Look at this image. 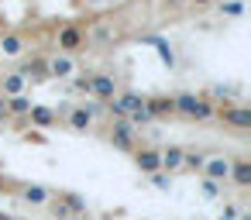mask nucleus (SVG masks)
<instances>
[{"label": "nucleus", "mask_w": 251, "mask_h": 220, "mask_svg": "<svg viewBox=\"0 0 251 220\" xmlns=\"http://www.w3.org/2000/svg\"><path fill=\"white\" fill-rule=\"evenodd\" d=\"M182 145H169V148H162V172H179V165H182Z\"/></svg>", "instance_id": "nucleus-18"}, {"label": "nucleus", "mask_w": 251, "mask_h": 220, "mask_svg": "<svg viewBox=\"0 0 251 220\" xmlns=\"http://www.w3.org/2000/svg\"><path fill=\"white\" fill-rule=\"evenodd\" d=\"M217 220H237V206H234V203H227V206L220 210V217H217Z\"/></svg>", "instance_id": "nucleus-28"}, {"label": "nucleus", "mask_w": 251, "mask_h": 220, "mask_svg": "<svg viewBox=\"0 0 251 220\" xmlns=\"http://www.w3.org/2000/svg\"><path fill=\"white\" fill-rule=\"evenodd\" d=\"M49 210H52L55 220L83 217V213H86V196H79V193H59L55 199H49Z\"/></svg>", "instance_id": "nucleus-3"}, {"label": "nucleus", "mask_w": 251, "mask_h": 220, "mask_svg": "<svg viewBox=\"0 0 251 220\" xmlns=\"http://www.w3.org/2000/svg\"><path fill=\"white\" fill-rule=\"evenodd\" d=\"M25 49H28V42H25L18 31H4V35H0V52H4L7 59H18V55H25Z\"/></svg>", "instance_id": "nucleus-17"}, {"label": "nucleus", "mask_w": 251, "mask_h": 220, "mask_svg": "<svg viewBox=\"0 0 251 220\" xmlns=\"http://www.w3.org/2000/svg\"><path fill=\"white\" fill-rule=\"evenodd\" d=\"M11 189H21V182L7 179V175H0V193H11Z\"/></svg>", "instance_id": "nucleus-29"}, {"label": "nucleus", "mask_w": 251, "mask_h": 220, "mask_svg": "<svg viewBox=\"0 0 251 220\" xmlns=\"http://www.w3.org/2000/svg\"><path fill=\"white\" fill-rule=\"evenodd\" d=\"M73 90L76 93H90V76H73Z\"/></svg>", "instance_id": "nucleus-27"}, {"label": "nucleus", "mask_w": 251, "mask_h": 220, "mask_svg": "<svg viewBox=\"0 0 251 220\" xmlns=\"http://www.w3.org/2000/svg\"><path fill=\"white\" fill-rule=\"evenodd\" d=\"M145 114H148V121H169V117H176V110H172V97H165V93L145 97Z\"/></svg>", "instance_id": "nucleus-9"}, {"label": "nucleus", "mask_w": 251, "mask_h": 220, "mask_svg": "<svg viewBox=\"0 0 251 220\" xmlns=\"http://www.w3.org/2000/svg\"><path fill=\"white\" fill-rule=\"evenodd\" d=\"M224 127H234V131H248L251 127V107H244V103H230V107H217V114H213Z\"/></svg>", "instance_id": "nucleus-4"}, {"label": "nucleus", "mask_w": 251, "mask_h": 220, "mask_svg": "<svg viewBox=\"0 0 251 220\" xmlns=\"http://www.w3.org/2000/svg\"><path fill=\"white\" fill-rule=\"evenodd\" d=\"M203 97H206V100H210V97L220 100V107H230V103H234V90H227V86H213V90L203 93Z\"/></svg>", "instance_id": "nucleus-22"}, {"label": "nucleus", "mask_w": 251, "mask_h": 220, "mask_svg": "<svg viewBox=\"0 0 251 220\" xmlns=\"http://www.w3.org/2000/svg\"><path fill=\"white\" fill-rule=\"evenodd\" d=\"M55 45H59V52L62 55H76L83 45H86V24H76V21H69V24H62L59 28V35H55Z\"/></svg>", "instance_id": "nucleus-2"}, {"label": "nucleus", "mask_w": 251, "mask_h": 220, "mask_svg": "<svg viewBox=\"0 0 251 220\" xmlns=\"http://www.w3.org/2000/svg\"><path fill=\"white\" fill-rule=\"evenodd\" d=\"M131 155H134V165H138L141 175H155V172H162V148H155V145H138Z\"/></svg>", "instance_id": "nucleus-5"}, {"label": "nucleus", "mask_w": 251, "mask_h": 220, "mask_svg": "<svg viewBox=\"0 0 251 220\" xmlns=\"http://www.w3.org/2000/svg\"><path fill=\"white\" fill-rule=\"evenodd\" d=\"M203 179H210V182H227V175H230V158H224V155H213V158H206L203 162V172H200Z\"/></svg>", "instance_id": "nucleus-12"}, {"label": "nucleus", "mask_w": 251, "mask_h": 220, "mask_svg": "<svg viewBox=\"0 0 251 220\" xmlns=\"http://www.w3.org/2000/svg\"><path fill=\"white\" fill-rule=\"evenodd\" d=\"M7 121H11V114H7V100L0 97V124H7Z\"/></svg>", "instance_id": "nucleus-30"}, {"label": "nucleus", "mask_w": 251, "mask_h": 220, "mask_svg": "<svg viewBox=\"0 0 251 220\" xmlns=\"http://www.w3.org/2000/svg\"><path fill=\"white\" fill-rule=\"evenodd\" d=\"M237 189L251 186V158H230V175H227Z\"/></svg>", "instance_id": "nucleus-15"}, {"label": "nucleus", "mask_w": 251, "mask_h": 220, "mask_svg": "<svg viewBox=\"0 0 251 220\" xmlns=\"http://www.w3.org/2000/svg\"><path fill=\"white\" fill-rule=\"evenodd\" d=\"M148 179H151V186H155V189H162V193H169V189H172V175H169V172H155V175H148Z\"/></svg>", "instance_id": "nucleus-24"}, {"label": "nucleus", "mask_w": 251, "mask_h": 220, "mask_svg": "<svg viewBox=\"0 0 251 220\" xmlns=\"http://www.w3.org/2000/svg\"><path fill=\"white\" fill-rule=\"evenodd\" d=\"M0 220H14V217H11V213H0Z\"/></svg>", "instance_id": "nucleus-32"}, {"label": "nucleus", "mask_w": 251, "mask_h": 220, "mask_svg": "<svg viewBox=\"0 0 251 220\" xmlns=\"http://www.w3.org/2000/svg\"><path fill=\"white\" fill-rule=\"evenodd\" d=\"M66 220H90V217H86V213H83V217H66Z\"/></svg>", "instance_id": "nucleus-31"}, {"label": "nucleus", "mask_w": 251, "mask_h": 220, "mask_svg": "<svg viewBox=\"0 0 251 220\" xmlns=\"http://www.w3.org/2000/svg\"><path fill=\"white\" fill-rule=\"evenodd\" d=\"M200 189H203V199H217L220 196V182H210V179H200Z\"/></svg>", "instance_id": "nucleus-25"}, {"label": "nucleus", "mask_w": 251, "mask_h": 220, "mask_svg": "<svg viewBox=\"0 0 251 220\" xmlns=\"http://www.w3.org/2000/svg\"><path fill=\"white\" fill-rule=\"evenodd\" d=\"M203 155L200 151H182V165H179V172H189V175H200L203 172Z\"/></svg>", "instance_id": "nucleus-19"}, {"label": "nucleus", "mask_w": 251, "mask_h": 220, "mask_svg": "<svg viewBox=\"0 0 251 220\" xmlns=\"http://www.w3.org/2000/svg\"><path fill=\"white\" fill-rule=\"evenodd\" d=\"M172 110H176V117H186V121H196V124H203V121H210L217 114V107L206 97H196V93L172 97Z\"/></svg>", "instance_id": "nucleus-1"}, {"label": "nucleus", "mask_w": 251, "mask_h": 220, "mask_svg": "<svg viewBox=\"0 0 251 220\" xmlns=\"http://www.w3.org/2000/svg\"><path fill=\"white\" fill-rule=\"evenodd\" d=\"M21 141H28V145H49V134H45V131H35V127H28V131L21 134Z\"/></svg>", "instance_id": "nucleus-23"}, {"label": "nucleus", "mask_w": 251, "mask_h": 220, "mask_svg": "<svg viewBox=\"0 0 251 220\" xmlns=\"http://www.w3.org/2000/svg\"><path fill=\"white\" fill-rule=\"evenodd\" d=\"M145 42H148V45H155V49H158V55H162V62H165V66H169V69H172V66H176V52H172V45H165V38H158V35H148V38H145Z\"/></svg>", "instance_id": "nucleus-20"}, {"label": "nucleus", "mask_w": 251, "mask_h": 220, "mask_svg": "<svg viewBox=\"0 0 251 220\" xmlns=\"http://www.w3.org/2000/svg\"><path fill=\"white\" fill-rule=\"evenodd\" d=\"M28 110H31V100H28V97L7 100V114H11V117H28Z\"/></svg>", "instance_id": "nucleus-21"}, {"label": "nucleus", "mask_w": 251, "mask_h": 220, "mask_svg": "<svg viewBox=\"0 0 251 220\" xmlns=\"http://www.w3.org/2000/svg\"><path fill=\"white\" fill-rule=\"evenodd\" d=\"M25 90H28V79L21 73H4V79H0V97H4V100L25 97Z\"/></svg>", "instance_id": "nucleus-14"}, {"label": "nucleus", "mask_w": 251, "mask_h": 220, "mask_svg": "<svg viewBox=\"0 0 251 220\" xmlns=\"http://www.w3.org/2000/svg\"><path fill=\"white\" fill-rule=\"evenodd\" d=\"M110 145L131 155V151L141 145V141H138V127L127 124V121H114V127H110Z\"/></svg>", "instance_id": "nucleus-6"}, {"label": "nucleus", "mask_w": 251, "mask_h": 220, "mask_svg": "<svg viewBox=\"0 0 251 220\" xmlns=\"http://www.w3.org/2000/svg\"><path fill=\"white\" fill-rule=\"evenodd\" d=\"M18 193H21V199H25L28 206H49V199H52V189L42 186V182H28V186H21Z\"/></svg>", "instance_id": "nucleus-13"}, {"label": "nucleus", "mask_w": 251, "mask_h": 220, "mask_svg": "<svg viewBox=\"0 0 251 220\" xmlns=\"http://www.w3.org/2000/svg\"><path fill=\"white\" fill-rule=\"evenodd\" d=\"M28 124H31L35 131H49V127L59 124V114H55L52 107H45V103H31V110H28Z\"/></svg>", "instance_id": "nucleus-11"}, {"label": "nucleus", "mask_w": 251, "mask_h": 220, "mask_svg": "<svg viewBox=\"0 0 251 220\" xmlns=\"http://www.w3.org/2000/svg\"><path fill=\"white\" fill-rule=\"evenodd\" d=\"M90 93H93L100 103L114 100V97H117V76H110V73H93V76H90Z\"/></svg>", "instance_id": "nucleus-8"}, {"label": "nucleus", "mask_w": 251, "mask_h": 220, "mask_svg": "<svg viewBox=\"0 0 251 220\" xmlns=\"http://www.w3.org/2000/svg\"><path fill=\"white\" fill-rule=\"evenodd\" d=\"M66 127H69V131H76V134H86V131L93 127V110H90L86 103L69 107V110H66Z\"/></svg>", "instance_id": "nucleus-10"}, {"label": "nucleus", "mask_w": 251, "mask_h": 220, "mask_svg": "<svg viewBox=\"0 0 251 220\" xmlns=\"http://www.w3.org/2000/svg\"><path fill=\"white\" fill-rule=\"evenodd\" d=\"M14 73H21L28 83H45L49 79V59L45 55H25Z\"/></svg>", "instance_id": "nucleus-7"}, {"label": "nucleus", "mask_w": 251, "mask_h": 220, "mask_svg": "<svg viewBox=\"0 0 251 220\" xmlns=\"http://www.w3.org/2000/svg\"><path fill=\"white\" fill-rule=\"evenodd\" d=\"M220 14L237 18V14H244V4H241V0H234V4H220Z\"/></svg>", "instance_id": "nucleus-26"}, {"label": "nucleus", "mask_w": 251, "mask_h": 220, "mask_svg": "<svg viewBox=\"0 0 251 220\" xmlns=\"http://www.w3.org/2000/svg\"><path fill=\"white\" fill-rule=\"evenodd\" d=\"M73 73H76V59H69V55L49 59V79H73Z\"/></svg>", "instance_id": "nucleus-16"}]
</instances>
